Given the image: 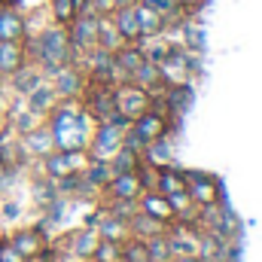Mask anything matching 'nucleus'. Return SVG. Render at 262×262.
<instances>
[{
	"instance_id": "obj_5",
	"label": "nucleus",
	"mask_w": 262,
	"mask_h": 262,
	"mask_svg": "<svg viewBox=\"0 0 262 262\" xmlns=\"http://www.w3.org/2000/svg\"><path fill=\"white\" fill-rule=\"evenodd\" d=\"M192 70H195V58H192V55H186V52H183V49H177V46H171V52L159 61L162 82H168V85H186Z\"/></svg>"
},
{
	"instance_id": "obj_1",
	"label": "nucleus",
	"mask_w": 262,
	"mask_h": 262,
	"mask_svg": "<svg viewBox=\"0 0 262 262\" xmlns=\"http://www.w3.org/2000/svg\"><path fill=\"white\" fill-rule=\"evenodd\" d=\"M52 140H55V149H85L89 140H92V116L85 107H79L73 98H67L64 104H58L52 110Z\"/></svg>"
},
{
	"instance_id": "obj_13",
	"label": "nucleus",
	"mask_w": 262,
	"mask_h": 262,
	"mask_svg": "<svg viewBox=\"0 0 262 262\" xmlns=\"http://www.w3.org/2000/svg\"><path fill=\"white\" fill-rule=\"evenodd\" d=\"M98 241H101L98 229H79V232H73V235L67 238V250L85 262V259H92V253H95Z\"/></svg>"
},
{
	"instance_id": "obj_18",
	"label": "nucleus",
	"mask_w": 262,
	"mask_h": 262,
	"mask_svg": "<svg viewBox=\"0 0 262 262\" xmlns=\"http://www.w3.org/2000/svg\"><path fill=\"white\" fill-rule=\"evenodd\" d=\"M9 244H12V250H15L21 259H37V256L43 253V241H40V235H37V232H31V229L15 232Z\"/></svg>"
},
{
	"instance_id": "obj_6",
	"label": "nucleus",
	"mask_w": 262,
	"mask_h": 262,
	"mask_svg": "<svg viewBox=\"0 0 262 262\" xmlns=\"http://www.w3.org/2000/svg\"><path fill=\"white\" fill-rule=\"evenodd\" d=\"M43 162H46V174L52 180H58L67 174H82L89 165V156H85V149H58V152L52 149Z\"/></svg>"
},
{
	"instance_id": "obj_33",
	"label": "nucleus",
	"mask_w": 262,
	"mask_h": 262,
	"mask_svg": "<svg viewBox=\"0 0 262 262\" xmlns=\"http://www.w3.org/2000/svg\"><path fill=\"white\" fill-rule=\"evenodd\" d=\"M89 9L95 15H113L116 12V3L113 0H89Z\"/></svg>"
},
{
	"instance_id": "obj_19",
	"label": "nucleus",
	"mask_w": 262,
	"mask_h": 262,
	"mask_svg": "<svg viewBox=\"0 0 262 262\" xmlns=\"http://www.w3.org/2000/svg\"><path fill=\"white\" fill-rule=\"evenodd\" d=\"M134 15H137V25H140V40L143 37H156V34H162L165 31V15H159V12H152L149 6H143V3H137L134 6Z\"/></svg>"
},
{
	"instance_id": "obj_24",
	"label": "nucleus",
	"mask_w": 262,
	"mask_h": 262,
	"mask_svg": "<svg viewBox=\"0 0 262 262\" xmlns=\"http://www.w3.org/2000/svg\"><path fill=\"white\" fill-rule=\"evenodd\" d=\"M107 165H110V174H128V171H137V168H140V156L122 146Z\"/></svg>"
},
{
	"instance_id": "obj_32",
	"label": "nucleus",
	"mask_w": 262,
	"mask_h": 262,
	"mask_svg": "<svg viewBox=\"0 0 262 262\" xmlns=\"http://www.w3.org/2000/svg\"><path fill=\"white\" fill-rule=\"evenodd\" d=\"M137 210H140V207H137V201H128V198H113V204H110V210H107V213H110V216H119V220H125V223H128Z\"/></svg>"
},
{
	"instance_id": "obj_11",
	"label": "nucleus",
	"mask_w": 262,
	"mask_h": 262,
	"mask_svg": "<svg viewBox=\"0 0 262 262\" xmlns=\"http://www.w3.org/2000/svg\"><path fill=\"white\" fill-rule=\"evenodd\" d=\"M137 207L146 213V216H152V220H159L162 226H168L171 220H177L174 216V210H171V204H168V198L159 195L156 189H146L143 195L137 198Z\"/></svg>"
},
{
	"instance_id": "obj_14",
	"label": "nucleus",
	"mask_w": 262,
	"mask_h": 262,
	"mask_svg": "<svg viewBox=\"0 0 262 262\" xmlns=\"http://www.w3.org/2000/svg\"><path fill=\"white\" fill-rule=\"evenodd\" d=\"M28 61L21 40H0V73H15Z\"/></svg>"
},
{
	"instance_id": "obj_8",
	"label": "nucleus",
	"mask_w": 262,
	"mask_h": 262,
	"mask_svg": "<svg viewBox=\"0 0 262 262\" xmlns=\"http://www.w3.org/2000/svg\"><path fill=\"white\" fill-rule=\"evenodd\" d=\"M183 180H186V192L192 198L195 207H204V204H213L220 201V186L213 177L201 174V171H183Z\"/></svg>"
},
{
	"instance_id": "obj_31",
	"label": "nucleus",
	"mask_w": 262,
	"mask_h": 262,
	"mask_svg": "<svg viewBox=\"0 0 262 262\" xmlns=\"http://www.w3.org/2000/svg\"><path fill=\"white\" fill-rule=\"evenodd\" d=\"M122 256H125V262H149L146 244H143L140 238H128V241H122Z\"/></svg>"
},
{
	"instance_id": "obj_22",
	"label": "nucleus",
	"mask_w": 262,
	"mask_h": 262,
	"mask_svg": "<svg viewBox=\"0 0 262 262\" xmlns=\"http://www.w3.org/2000/svg\"><path fill=\"white\" fill-rule=\"evenodd\" d=\"M98 235L104 238V241H128L131 232H128V223L125 220H119V216H110L107 210L101 213V226H98Z\"/></svg>"
},
{
	"instance_id": "obj_36",
	"label": "nucleus",
	"mask_w": 262,
	"mask_h": 262,
	"mask_svg": "<svg viewBox=\"0 0 262 262\" xmlns=\"http://www.w3.org/2000/svg\"><path fill=\"white\" fill-rule=\"evenodd\" d=\"M171 262H201L198 256H180V259H171Z\"/></svg>"
},
{
	"instance_id": "obj_3",
	"label": "nucleus",
	"mask_w": 262,
	"mask_h": 262,
	"mask_svg": "<svg viewBox=\"0 0 262 262\" xmlns=\"http://www.w3.org/2000/svg\"><path fill=\"white\" fill-rule=\"evenodd\" d=\"M113 107L128 122H134L143 110H149V95H146V89H140L134 82H119V85H113Z\"/></svg>"
},
{
	"instance_id": "obj_29",
	"label": "nucleus",
	"mask_w": 262,
	"mask_h": 262,
	"mask_svg": "<svg viewBox=\"0 0 262 262\" xmlns=\"http://www.w3.org/2000/svg\"><path fill=\"white\" fill-rule=\"evenodd\" d=\"M143 244H146L149 262H171V253H168V238H165V232H159V235L146 238Z\"/></svg>"
},
{
	"instance_id": "obj_9",
	"label": "nucleus",
	"mask_w": 262,
	"mask_h": 262,
	"mask_svg": "<svg viewBox=\"0 0 262 262\" xmlns=\"http://www.w3.org/2000/svg\"><path fill=\"white\" fill-rule=\"evenodd\" d=\"M131 131H134L143 143H152V140H159V137L168 134V116L149 107V110H143V113L131 122Z\"/></svg>"
},
{
	"instance_id": "obj_37",
	"label": "nucleus",
	"mask_w": 262,
	"mask_h": 262,
	"mask_svg": "<svg viewBox=\"0 0 262 262\" xmlns=\"http://www.w3.org/2000/svg\"><path fill=\"white\" fill-rule=\"evenodd\" d=\"M3 9H6V3H3V0H0V12H3Z\"/></svg>"
},
{
	"instance_id": "obj_2",
	"label": "nucleus",
	"mask_w": 262,
	"mask_h": 262,
	"mask_svg": "<svg viewBox=\"0 0 262 262\" xmlns=\"http://www.w3.org/2000/svg\"><path fill=\"white\" fill-rule=\"evenodd\" d=\"M122 125H113V122H98V128L92 131V140L85 146V156L89 162H110L119 149H122Z\"/></svg>"
},
{
	"instance_id": "obj_21",
	"label": "nucleus",
	"mask_w": 262,
	"mask_h": 262,
	"mask_svg": "<svg viewBox=\"0 0 262 262\" xmlns=\"http://www.w3.org/2000/svg\"><path fill=\"white\" fill-rule=\"evenodd\" d=\"M125 40L119 37L116 25H113V15H98V49L104 52H116Z\"/></svg>"
},
{
	"instance_id": "obj_34",
	"label": "nucleus",
	"mask_w": 262,
	"mask_h": 262,
	"mask_svg": "<svg viewBox=\"0 0 262 262\" xmlns=\"http://www.w3.org/2000/svg\"><path fill=\"white\" fill-rule=\"evenodd\" d=\"M0 262H28L21 259L15 250H12V244H6V241H0Z\"/></svg>"
},
{
	"instance_id": "obj_7",
	"label": "nucleus",
	"mask_w": 262,
	"mask_h": 262,
	"mask_svg": "<svg viewBox=\"0 0 262 262\" xmlns=\"http://www.w3.org/2000/svg\"><path fill=\"white\" fill-rule=\"evenodd\" d=\"M165 238H168V253H171V259H180V256H198L201 229L189 226V223H180V226H174L171 232H165Z\"/></svg>"
},
{
	"instance_id": "obj_16",
	"label": "nucleus",
	"mask_w": 262,
	"mask_h": 262,
	"mask_svg": "<svg viewBox=\"0 0 262 262\" xmlns=\"http://www.w3.org/2000/svg\"><path fill=\"white\" fill-rule=\"evenodd\" d=\"M55 95L58 98H76L79 95V89H82V73L76 70V67H61L58 73H55Z\"/></svg>"
},
{
	"instance_id": "obj_4",
	"label": "nucleus",
	"mask_w": 262,
	"mask_h": 262,
	"mask_svg": "<svg viewBox=\"0 0 262 262\" xmlns=\"http://www.w3.org/2000/svg\"><path fill=\"white\" fill-rule=\"evenodd\" d=\"M67 40L76 52H92L98 49V15L95 12H79L67 25Z\"/></svg>"
},
{
	"instance_id": "obj_28",
	"label": "nucleus",
	"mask_w": 262,
	"mask_h": 262,
	"mask_svg": "<svg viewBox=\"0 0 262 262\" xmlns=\"http://www.w3.org/2000/svg\"><path fill=\"white\" fill-rule=\"evenodd\" d=\"M49 9H52V21L61 28H67L76 18V0H52Z\"/></svg>"
},
{
	"instance_id": "obj_15",
	"label": "nucleus",
	"mask_w": 262,
	"mask_h": 262,
	"mask_svg": "<svg viewBox=\"0 0 262 262\" xmlns=\"http://www.w3.org/2000/svg\"><path fill=\"white\" fill-rule=\"evenodd\" d=\"M113 25H116L119 37L125 43H137L140 40V25H137V15H134V6H119L113 12Z\"/></svg>"
},
{
	"instance_id": "obj_27",
	"label": "nucleus",
	"mask_w": 262,
	"mask_h": 262,
	"mask_svg": "<svg viewBox=\"0 0 262 262\" xmlns=\"http://www.w3.org/2000/svg\"><path fill=\"white\" fill-rule=\"evenodd\" d=\"M92 262H125L122 256V244L119 241H98V247H95V253H92Z\"/></svg>"
},
{
	"instance_id": "obj_26",
	"label": "nucleus",
	"mask_w": 262,
	"mask_h": 262,
	"mask_svg": "<svg viewBox=\"0 0 262 262\" xmlns=\"http://www.w3.org/2000/svg\"><path fill=\"white\" fill-rule=\"evenodd\" d=\"M131 82H134V85H140V89H152L156 82H162V73H159V64H156V61H146V58H143V64H140L137 70H134Z\"/></svg>"
},
{
	"instance_id": "obj_25",
	"label": "nucleus",
	"mask_w": 262,
	"mask_h": 262,
	"mask_svg": "<svg viewBox=\"0 0 262 262\" xmlns=\"http://www.w3.org/2000/svg\"><path fill=\"white\" fill-rule=\"evenodd\" d=\"M55 101H58V95H55L52 85H37V89L31 92V98H28V104H31L34 113H46Z\"/></svg>"
},
{
	"instance_id": "obj_30",
	"label": "nucleus",
	"mask_w": 262,
	"mask_h": 262,
	"mask_svg": "<svg viewBox=\"0 0 262 262\" xmlns=\"http://www.w3.org/2000/svg\"><path fill=\"white\" fill-rule=\"evenodd\" d=\"M143 6H149L152 12H159V15H165V21H177V15H183V9H180V3L177 0H140Z\"/></svg>"
},
{
	"instance_id": "obj_20",
	"label": "nucleus",
	"mask_w": 262,
	"mask_h": 262,
	"mask_svg": "<svg viewBox=\"0 0 262 262\" xmlns=\"http://www.w3.org/2000/svg\"><path fill=\"white\" fill-rule=\"evenodd\" d=\"M25 34H28L25 15H18L15 9H3L0 12V40H25Z\"/></svg>"
},
{
	"instance_id": "obj_10",
	"label": "nucleus",
	"mask_w": 262,
	"mask_h": 262,
	"mask_svg": "<svg viewBox=\"0 0 262 262\" xmlns=\"http://www.w3.org/2000/svg\"><path fill=\"white\" fill-rule=\"evenodd\" d=\"M110 198H128V201H137L143 195V186H140V177L137 171H128V174H113L110 183L104 186Z\"/></svg>"
},
{
	"instance_id": "obj_17",
	"label": "nucleus",
	"mask_w": 262,
	"mask_h": 262,
	"mask_svg": "<svg viewBox=\"0 0 262 262\" xmlns=\"http://www.w3.org/2000/svg\"><path fill=\"white\" fill-rule=\"evenodd\" d=\"M152 189H156L159 195H174V192L186 189L183 171H177V168H171V165L159 168V171H156V186H152Z\"/></svg>"
},
{
	"instance_id": "obj_23",
	"label": "nucleus",
	"mask_w": 262,
	"mask_h": 262,
	"mask_svg": "<svg viewBox=\"0 0 262 262\" xmlns=\"http://www.w3.org/2000/svg\"><path fill=\"white\" fill-rule=\"evenodd\" d=\"M128 232H131V238H140V241H146V238H152V235L165 232V226H162L159 220L146 216L143 210H137V213L128 220Z\"/></svg>"
},
{
	"instance_id": "obj_35",
	"label": "nucleus",
	"mask_w": 262,
	"mask_h": 262,
	"mask_svg": "<svg viewBox=\"0 0 262 262\" xmlns=\"http://www.w3.org/2000/svg\"><path fill=\"white\" fill-rule=\"evenodd\" d=\"M113 3H116V9H119V6H134L137 0H113Z\"/></svg>"
},
{
	"instance_id": "obj_12",
	"label": "nucleus",
	"mask_w": 262,
	"mask_h": 262,
	"mask_svg": "<svg viewBox=\"0 0 262 262\" xmlns=\"http://www.w3.org/2000/svg\"><path fill=\"white\" fill-rule=\"evenodd\" d=\"M21 149H25V156H40V159H46V156L55 149V140H52L49 125H40V128L25 131V137H21Z\"/></svg>"
}]
</instances>
